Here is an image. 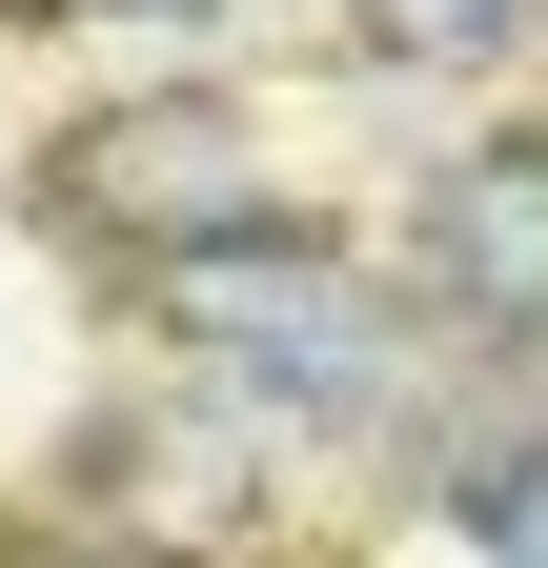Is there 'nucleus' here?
Segmentation results:
<instances>
[{"mask_svg":"<svg viewBox=\"0 0 548 568\" xmlns=\"http://www.w3.org/2000/svg\"><path fill=\"white\" fill-rule=\"evenodd\" d=\"M61 224L163 244V264H224V244H285V203H264V163H244L224 102H122V122L61 142Z\"/></svg>","mask_w":548,"mask_h":568,"instance_id":"f257e3e1","label":"nucleus"},{"mask_svg":"<svg viewBox=\"0 0 548 568\" xmlns=\"http://www.w3.org/2000/svg\"><path fill=\"white\" fill-rule=\"evenodd\" d=\"M183 325L224 345V366L305 386V406H386V325L325 284V244H224V264H183Z\"/></svg>","mask_w":548,"mask_h":568,"instance_id":"f03ea898","label":"nucleus"},{"mask_svg":"<svg viewBox=\"0 0 548 568\" xmlns=\"http://www.w3.org/2000/svg\"><path fill=\"white\" fill-rule=\"evenodd\" d=\"M427 284H447L467 325H528L548 345V122L467 142V163L427 183Z\"/></svg>","mask_w":548,"mask_h":568,"instance_id":"7ed1b4c3","label":"nucleus"},{"mask_svg":"<svg viewBox=\"0 0 548 568\" xmlns=\"http://www.w3.org/2000/svg\"><path fill=\"white\" fill-rule=\"evenodd\" d=\"M346 41H366V61H508L528 0H346Z\"/></svg>","mask_w":548,"mask_h":568,"instance_id":"20e7f679","label":"nucleus"},{"mask_svg":"<svg viewBox=\"0 0 548 568\" xmlns=\"http://www.w3.org/2000/svg\"><path fill=\"white\" fill-rule=\"evenodd\" d=\"M447 508H467V548H488V568H548V447H467Z\"/></svg>","mask_w":548,"mask_h":568,"instance_id":"39448f33","label":"nucleus"}]
</instances>
